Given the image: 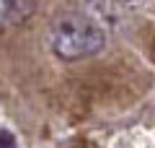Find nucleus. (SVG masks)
I'll use <instances>...</instances> for the list:
<instances>
[{"instance_id":"f257e3e1","label":"nucleus","mask_w":155,"mask_h":148,"mask_svg":"<svg viewBox=\"0 0 155 148\" xmlns=\"http://www.w3.org/2000/svg\"><path fill=\"white\" fill-rule=\"evenodd\" d=\"M49 47L65 62L93 57L106 47V29L85 13H65L49 26Z\"/></svg>"},{"instance_id":"f03ea898","label":"nucleus","mask_w":155,"mask_h":148,"mask_svg":"<svg viewBox=\"0 0 155 148\" xmlns=\"http://www.w3.org/2000/svg\"><path fill=\"white\" fill-rule=\"evenodd\" d=\"M83 13L109 31V29L122 26L124 5H122V0H83Z\"/></svg>"},{"instance_id":"7ed1b4c3","label":"nucleus","mask_w":155,"mask_h":148,"mask_svg":"<svg viewBox=\"0 0 155 148\" xmlns=\"http://www.w3.org/2000/svg\"><path fill=\"white\" fill-rule=\"evenodd\" d=\"M34 13V0H0V26H18Z\"/></svg>"},{"instance_id":"20e7f679","label":"nucleus","mask_w":155,"mask_h":148,"mask_svg":"<svg viewBox=\"0 0 155 148\" xmlns=\"http://www.w3.org/2000/svg\"><path fill=\"white\" fill-rule=\"evenodd\" d=\"M0 148H16V138H13V132L0 130Z\"/></svg>"},{"instance_id":"39448f33","label":"nucleus","mask_w":155,"mask_h":148,"mask_svg":"<svg viewBox=\"0 0 155 148\" xmlns=\"http://www.w3.org/2000/svg\"><path fill=\"white\" fill-rule=\"evenodd\" d=\"M142 3H147V0H122V5H129V8H137Z\"/></svg>"}]
</instances>
